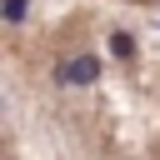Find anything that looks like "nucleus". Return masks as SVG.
I'll use <instances>...</instances> for the list:
<instances>
[{"mask_svg":"<svg viewBox=\"0 0 160 160\" xmlns=\"http://www.w3.org/2000/svg\"><path fill=\"white\" fill-rule=\"evenodd\" d=\"M95 75H100V60L95 55H75V60L60 65V85H90Z\"/></svg>","mask_w":160,"mask_h":160,"instance_id":"obj_1","label":"nucleus"},{"mask_svg":"<svg viewBox=\"0 0 160 160\" xmlns=\"http://www.w3.org/2000/svg\"><path fill=\"white\" fill-rule=\"evenodd\" d=\"M110 55H115V60H130V55H135V35H130V30H115V35H110Z\"/></svg>","mask_w":160,"mask_h":160,"instance_id":"obj_2","label":"nucleus"},{"mask_svg":"<svg viewBox=\"0 0 160 160\" xmlns=\"http://www.w3.org/2000/svg\"><path fill=\"white\" fill-rule=\"evenodd\" d=\"M25 15H30V0H5V20L10 25H20Z\"/></svg>","mask_w":160,"mask_h":160,"instance_id":"obj_3","label":"nucleus"}]
</instances>
